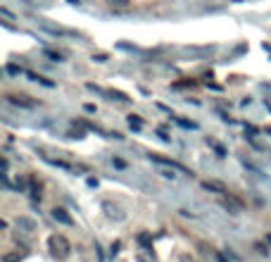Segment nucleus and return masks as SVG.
<instances>
[{"label":"nucleus","instance_id":"1","mask_svg":"<svg viewBox=\"0 0 271 262\" xmlns=\"http://www.w3.org/2000/svg\"><path fill=\"white\" fill-rule=\"evenodd\" d=\"M48 250H50V255H53L55 260H67L72 255V243L67 241V236L53 234L48 238Z\"/></svg>","mask_w":271,"mask_h":262},{"label":"nucleus","instance_id":"2","mask_svg":"<svg viewBox=\"0 0 271 262\" xmlns=\"http://www.w3.org/2000/svg\"><path fill=\"white\" fill-rule=\"evenodd\" d=\"M8 103L17 105V108H27V110L36 108V100H31L29 96H24V93H8Z\"/></svg>","mask_w":271,"mask_h":262},{"label":"nucleus","instance_id":"3","mask_svg":"<svg viewBox=\"0 0 271 262\" xmlns=\"http://www.w3.org/2000/svg\"><path fill=\"white\" fill-rule=\"evenodd\" d=\"M53 219L55 222H60V224L64 226H74V219L69 217V212L64 208H53Z\"/></svg>","mask_w":271,"mask_h":262},{"label":"nucleus","instance_id":"4","mask_svg":"<svg viewBox=\"0 0 271 262\" xmlns=\"http://www.w3.org/2000/svg\"><path fill=\"white\" fill-rule=\"evenodd\" d=\"M202 189H207V191H214V193H219V196H226L228 193V189H226L221 181H214V179H205L202 181Z\"/></svg>","mask_w":271,"mask_h":262},{"label":"nucleus","instance_id":"5","mask_svg":"<svg viewBox=\"0 0 271 262\" xmlns=\"http://www.w3.org/2000/svg\"><path fill=\"white\" fill-rule=\"evenodd\" d=\"M17 226H22L24 229V234H31V231H36V222L29 217H19L17 219Z\"/></svg>","mask_w":271,"mask_h":262},{"label":"nucleus","instance_id":"6","mask_svg":"<svg viewBox=\"0 0 271 262\" xmlns=\"http://www.w3.org/2000/svg\"><path fill=\"white\" fill-rule=\"evenodd\" d=\"M29 184H31V198L41 200V181H36V177H31V179H29Z\"/></svg>","mask_w":271,"mask_h":262},{"label":"nucleus","instance_id":"7","mask_svg":"<svg viewBox=\"0 0 271 262\" xmlns=\"http://www.w3.org/2000/svg\"><path fill=\"white\" fill-rule=\"evenodd\" d=\"M105 93H107L112 100H119V103H126V100H128V96H126V93H121V91H114V89H112V91H105Z\"/></svg>","mask_w":271,"mask_h":262},{"label":"nucleus","instance_id":"8","mask_svg":"<svg viewBox=\"0 0 271 262\" xmlns=\"http://www.w3.org/2000/svg\"><path fill=\"white\" fill-rule=\"evenodd\" d=\"M128 124H131V129L141 131V129H143V119L138 117V115H128Z\"/></svg>","mask_w":271,"mask_h":262},{"label":"nucleus","instance_id":"9","mask_svg":"<svg viewBox=\"0 0 271 262\" xmlns=\"http://www.w3.org/2000/svg\"><path fill=\"white\" fill-rule=\"evenodd\" d=\"M3 262H22V257H19V253H15V250H10V253L3 255Z\"/></svg>","mask_w":271,"mask_h":262},{"label":"nucleus","instance_id":"10","mask_svg":"<svg viewBox=\"0 0 271 262\" xmlns=\"http://www.w3.org/2000/svg\"><path fill=\"white\" fill-rule=\"evenodd\" d=\"M102 208L107 210V215H109V217H117V219H121V215H119V210H117V208H112V205H109V203H105V205H102Z\"/></svg>","mask_w":271,"mask_h":262},{"label":"nucleus","instance_id":"11","mask_svg":"<svg viewBox=\"0 0 271 262\" xmlns=\"http://www.w3.org/2000/svg\"><path fill=\"white\" fill-rule=\"evenodd\" d=\"M45 57H50V60H55V62H62V55L60 53H53V50H43Z\"/></svg>","mask_w":271,"mask_h":262},{"label":"nucleus","instance_id":"12","mask_svg":"<svg viewBox=\"0 0 271 262\" xmlns=\"http://www.w3.org/2000/svg\"><path fill=\"white\" fill-rule=\"evenodd\" d=\"M107 3L112 5V8H128L131 0H107Z\"/></svg>","mask_w":271,"mask_h":262},{"label":"nucleus","instance_id":"13","mask_svg":"<svg viewBox=\"0 0 271 262\" xmlns=\"http://www.w3.org/2000/svg\"><path fill=\"white\" fill-rule=\"evenodd\" d=\"M207 143H209V145H212V148H214V150H217V153H219V155H226V150H224V148H221V145H219V143H217V141H212V138H207Z\"/></svg>","mask_w":271,"mask_h":262},{"label":"nucleus","instance_id":"14","mask_svg":"<svg viewBox=\"0 0 271 262\" xmlns=\"http://www.w3.org/2000/svg\"><path fill=\"white\" fill-rule=\"evenodd\" d=\"M93 60H95V62H105V60H107V55H105V53H98V55H93Z\"/></svg>","mask_w":271,"mask_h":262},{"label":"nucleus","instance_id":"15","mask_svg":"<svg viewBox=\"0 0 271 262\" xmlns=\"http://www.w3.org/2000/svg\"><path fill=\"white\" fill-rule=\"evenodd\" d=\"M114 164H117V167H126V162H124V160H119V157H114Z\"/></svg>","mask_w":271,"mask_h":262},{"label":"nucleus","instance_id":"16","mask_svg":"<svg viewBox=\"0 0 271 262\" xmlns=\"http://www.w3.org/2000/svg\"><path fill=\"white\" fill-rule=\"evenodd\" d=\"M69 3H79V0H69Z\"/></svg>","mask_w":271,"mask_h":262}]
</instances>
